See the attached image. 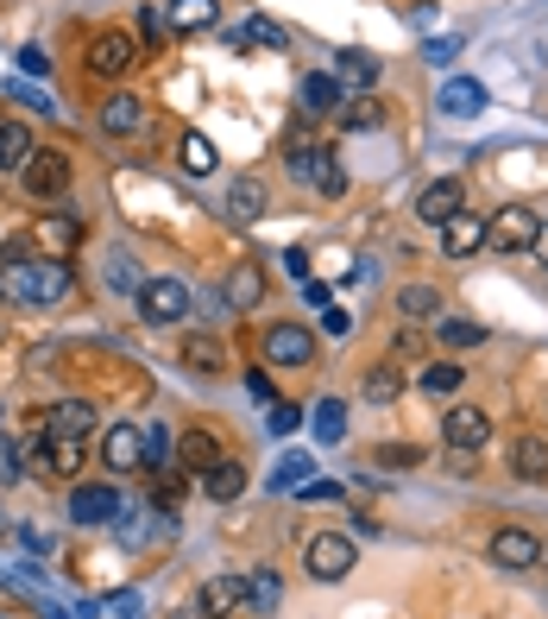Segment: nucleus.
<instances>
[{
  "label": "nucleus",
  "mask_w": 548,
  "mask_h": 619,
  "mask_svg": "<svg viewBox=\"0 0 548 619\" xmlns=\"http://www.w3.org/2000/svg\"><path fill=\"white\" fill-rule=\"evenodd\" d=\"M70 259H13V266H0V297L7 304H64L70 297Z\"/></svg>",
  "instance_id": "f257e3e1"
},
{
  "label": "nucleus",
  "mask_w": 548,
  "mask_h": 619,
  "mask_svg": "<svg viewBox=\"0 0 548 619\" xmlns=\"http://www.w3.org/2000/svg\"><path fill=\"white\" fill-rule=\"evenodd\" d=\"M190 304H196V297H190V284L183 279H146L139 284V323H146V329H171V323H183Z\"/></svg>",
  "instance_id": "f03ea898"
},
{
  "label": "nucleus",
  "mask_w": 548,
  "mask_h": 619,
  "mask_svg": "<svg viewBox=\"0 0 548 619\" xmlns=\"http://www.w3.org/2000/svg\"><path fill=\"white\" fill-rule=\"evenodd\" d=\"M121 513H126V493L114 487V481H76L70 487V518L76 525H121Z\"/></svg>",
  "instance_id": "7ed1b4c3"
},
{
  "label": "nucleus",
  "mask_w": 548,
  "mask_h": 619,
  "mask_svg": "<svg viewBox=\"0 0 548 619\" xmlns=\"http://www.w3.org/2000/svg\"><path fill=\"white\" fill-rule=\"evenodd\" d=\"M290 178L309 183L316 196H341L347 190V171H341V158L328 146H290Z\"/></svg>",
  "instance_id": "20e7f679"
},
{
  "label": "nucleus",
  "mask_w": 548,
  "mask_h": 619,
  "mask_svg": "<svg viewBox=\"0 0 548 619\" xmlns=\"http://www.w3.org/2000/svg\"><path fill=\"white\" fill-rule=\"evenodd\" d=\"M82 462H89V442L82 437H45V430H38V442H32V468H38L45 481H76Z\"/></svg>",
  "instance_id": "39448f33"
},
{
  "label": "nucleus",
  "mask_w": 548,
  "mask_h": 619,
  "mask_svg": "<svg viewBox=\"0 0 548 619\" xmlns=\"http://www.w3.org/2000/svg\"><path fill=\"white\" fill-rule=\"evenodd\" d=\"M302 563H309V575H316V582H341V575H353V563H359V556H353V538H347V531H316V538H309V550H302Z\"/></svg>",
  "instance_id": "423d86ee"
},
{
  "label": "nucleus",
  "mask_w": 548,
  "mask_h": 619,
  "mask_svg": "<svg viewBox=\"0 0 548 619\" xmlns=\"http://www.w3.org/2000/svg\"><path fill=\"white\" fill-rule=\"evenodd\" d=\"M536 228H543L536 209H499V215L486 222V247H492V254H529V247H536Z\"/></svg>",
  "instance_id": "0eeeda50"
},
{
  "label": "nucleus",
  "mask_w": 548,
  "mask_h": 619,
  "mask_svg": "<svg viewBox=\"0 0 548 619\" xmlns=\"http://www.w3.org/2000/svg\"><path fill=\"white\" fill-rule=\"evenodd\" d=\"M101 462H107V474H139L146 468V430L139 424H114L101 437Z\"/></svg>",
  "instance_id": "6e6552de"
},
{
  "label": "nucleus",
  "mask_w": 548,
  "mask_h": 619,
  "mask_svg": "<svg viewBox=\"0 0 548 619\" xmlns=\"http://www.w3.org/2000/svg\"><path fill=\"white\" fill-rule=\"evenodd\" d=\"M265 361L272 367H309L316 361V336L302 323H272L265 329Z\"/></svg>",
  "instance_id": "1a4fd4ad"
},
{
  "label": "nucleus",
  "mask_w": 548,
  "mask_h": 619,
  "mask_svg": "<svg viewBox=\"0 0 548 619\" xmlns=\"http://www.w3.org/2000/svg\"><path fill=\"white\" fill-rule=\"evenodd\" d=\"M460 209H467L460 178H435V183H423V196H416V222H429V228H448Z\"/></svg>",
  "instance_id": "9d476101"
},
{
  "label": "nucleus",
  "mask_w": 548,
  "mask_h": 619,
  "mask_svg": "<svg viewBox=\"0 0 548 619\" xmlns=\"http://www.w3.org/2000/svg\"><path fill=\"white\" fill-rule=\"evenodd\" d=\"M139 64V45L126 38V32H101V38H89V70L95 77H126Z\"/></svg>",
  "instance_id": "9b49d317"
},
{
  "label": "nucleus",
  "mask_w": 548,
  "mask_h": 619,
  "mask_svg": "<svg viewBox=\"0 0 548 619\" xmlns=\"http://www.w3.org/2000/svg\"><path fill=\"white\" fill-rule=\"evenodd\" d=\"M20 178H25V190H32L38 203H50V196L70 190V158L64 153H32V165H25Z\"/></svg>",
  "instance_id": "f8f14e48"
},
{
  "label": "nucleus",
  "mask_w": 548,
  "mask_h": 619,
  "mask_svg": "<svg viewBox=\"0 0 548 619\" xmlns=\"http://www.w3.org/2000/svg\"><path fill=\"white\" fill-rule=\"evenodd\" d=\"M492 563L499 569H536L543 563V538L524 531V525H504L499 538H492Z\"/></svg>",
  "instance_id": "ddd939ff"
},
{
  "label": "nucleus",
  "mask_w": 548,
  "mask_h": 619,
  "mask_svg": "<svg viewBox=\"0 0 548 619\" xmlns=\"http://www.w3.org/2000/svg\"><path fill=\"white\" fill-rule=\"evenodd\" d=\"M196 607H202V619L240 614V607H247V575H208L202 594H196Z\"/></svg>",
  "instance_id": "4468645a"
},
{
  "label": "nucleus",
  "mask_w": 548,
  "mask_h": 619,
  "mask_svg": "<svg viewBox=\"0 0 548 619\" xmlns=\"http://www.w3.org/2000/svg\"><path fill=\"white\" fill-rule=\"evenodd\" d=\"M442 437H448V449H467V455H473L479 442L492 437V417L479 412V405H454V412L442 417Z\"/></svg>",
  "instance_id": "2eb2a0df"
},
{
  "label": "nucleus",
  "mask_w": 548,
  "mask_h": 619,
  "mask_svg": "<svg viewBox=\"0 0 548 619\" xmlns=\"http://www.w3.org/2000/svg\"><path fill=\"white\" fill-rule=\"evenodd\" d=\"M221 462V437H215V430H183V437H176V468H183V474H208V468Z\"/></svg>",
  "instance_id": "dca6fc26"
},
{
  "label": "nucleus",
  "mask_w": 548,
  "mask_h": 619,
  "mask_svg": "<svg viewBox=\"0 0 548 619\" xmlns=\"http://www.w3.org/2000/svg\"><path fill=\"white\" fill-rule=\"evenodd\" d=\"M442 114L448 121H473V114H486V82H473V77H448L442 82Z\"/></svg>",
  "instance_id": "f3484780"
},
{
  "label": "nucleus",
  "mask_w": 548,
  "mask_h": 619,
  "mask_svg": "<svg viewBox=\"0 0 548 619\" xmlns=\"http://www.w3.org/2000/svg\"><path fill=\"white\" fill-rule=\"evenodd\" d=\"M95 430V405L89 398H57L45 417V437H89Z\"/></svg>",
  "instance_id": "a211bd4d"
},
{
  "label": "nucleus",
  "mask_w": 548,
  "mask_h": 619,
  "mask_svg": "<svg viewBox=\"0 0 548 619\" xmlns=\"http://www.w3.org/2000/svg\"><path fill=\"white\" fill-rule=\"evenodd\" d=\"M479 247H486V222L460 209V215H454L448 228H442V254H448V259H473Z\"/></svg>",
  "instance_id": "6ab92c4d"
},
{
  "label": "nucleus",
  "mask_w": 548,
  "mask_h": 619,
  "mask_svg": "<svg viewBox=\"0 0 548 619\" xmlns=\"http://www.w3.org/2000/svg\"><path fill=\"white\" fill-rule=\"evenodd\" d=\"M101 127L114 133V139H133V133L146 127V102L139 95H107L101 102Z\"/></svg>",
  "instance_id": "aec40b11"
},
{
  "label": "nucleus",
  "mask_w": 548,
  "mask_h": 619,
  "mask_svg": "<svg viewBox=\"0 0 548 619\" xmlns=\"http://www.w3.org/2000/svg\"><path fill=\"white\" fill-rule=\"evenodd\" d=\"M202 493L215 499V506H227V499H240L247 493V462H233V455H221V462L202 474Z\"/></svg>",
  "instance_id": "412c9836"
},
{
  "label": "nucleus",
  "mask_w": 548,
  "mask_h": 619,
  "mask_svg": "<svg viewBox=\"0 0 548 619\" xmlns=\"http://www.w3.org/2000/svg\"><path fill=\"white\" fill-rule=\"evenodd\" d=\"M259 297H265V279H259V266H252V259H240V266L227 272V284H221V304L227 310H252Z\"/></svg>",
  "instance_id": "4be33fe9"
},
{
  "label": "nucleus",
  "mask_w": 548,
  "mask_h": 619,
  "mask_svg": "<svg viewBox=\"0 0 548 619\" xmlns=\"http://www.w3.org/2000/svg\"><path fill=\"white\" fill-rule=\"evenodd\" d=\"M32 153H38L32 127H25V121H0V171H25Z\"/></svg>",
  "instance_id": "5701e85b"
},
{
  "label": "nucleus",
  "mask_w": 548,
  "mask_h": 619,
  "mask_svg": "<svg viewBox=\"0 0 548 619\" xmlns=\"http://www.w3.org/2000/svg\"><path fill=\"white\" fill-rule=\"evenodd\" d=\"M297 102H302V114H334V108L347 102V89H341V82L328 77V70H316V77H302Z\"/></svg>",
  "instance_id": "b1692460"
},
{
  "label": "nucleus",
  "mask_w": 548,
  "mask_h": 619,
  "mask_svg": "<svg viewBox=\"0 0 548 619\" xmlns=\"http://www.w3.org/2000/svg\"><path fill=\"white\" fill-rule=\"evenodd\" d=\"M302 481H316V455H302V449H284L277 468L265 474V487H272V493H297Z\"/></svg>",
  "instance_id": "393cba45"
},
{
  "label": "nucleus",
  "mask_w": 548,
  "mask_h": 619,
  "mask_svg": "<svg viewBox=\"0 0 548 619\" xmlns=\"http://www.w3.org/2000/svg\"><path fill=\"white\" fill-rule=\"evenodd\" d=\"M328 77L341 82V89H359V95H366V89L378 82V57H373V52H341Z\"/></svg>",
  "instance_id": "a878e982"
},
{
  "label": "nucleus",
  "mask_w": 548,
  "mask_h": 619,
  "mask_svg": "<svg viewBox=\"0 0 548 619\" xmlns=\"http://www.w3.org/2000/svg\"><path fill=\"white\" fill-rule=\"evenodd\" d=\"M164 13H171V32H208L221 20V0H171Z\"/></svg>",
  "instance_id": "bb28decb"
},
{
  "label": "nucleus",
  "mask_w": 548,
  "mask_h": 619,
  "mask_svg": "<svg viewBox=\"0 0 548 619\" xmlns=\"http://www.w3.org/2000/svg\"><path fill=\"white\" fill-rule=\"evenodd\" d=\"M227 215H233V222H259V215H265V183L233 178L227 183Z\"/></svg>",
  "instance_id": "cd10ccee"
},
{
  "label": "nucleus",
  "mask_w": 548,
  "mask_h": 619,
  "mask_svg": "<svg viewBox=\"0 0 548 619\" xmlns=\"http://www.w3.org/2000/svg\"><path fill=\"white\" fill-rule=\"evenodd\" d=\"M309 430H316V442L334 449V442L347 437V405H341V398H316V405H309Z\"/></svg>",
  "instance_id": "c85d7f7f"
},
{
  "label": "nucleus",
  "mask_w": 548,
  "mask_h": 619,
  "mask_svg": "<svg viewBox=\"0 0 548 619\" xmlns=\"http://www.w3.org/2000/svg\"><path fill=\"white\" fill-rule=\"evenodd\" d=\"M511 468H517V481H548V442L543 437H517L511 442Z\"/></svg>",
  "instance_id": "c756f323"
},
{
  "label": "nucleus",
  "mask_w": 548,
  "mask_h": 619,
  "mask_svg": "<svg viewBox=\"0 0 548 619\" xmlns=\"http://www.w3.org/2000/svg\"><path fill=\"white\" fill-rule=\"evenodd\" d=\"M359 392H366L373 405H398V398H403V373L391 361H378L373 373H366V386H359Z\"/></svg>",
  "instance_id": "7c9ffc66"
},
{
  "label": "nucleus",
  "mask_w": 548,
  "mask_h": 619,
  "mask_svg": "<svg viewBox=\"0 0 548 619\" xmlns=\"http://www.w3.org/2000/svg\"><path fill=\"white\" fill-rule=\"evenodd\" d=\"M176 158H183V171H190V178H208V171L221 165V153H215V146H208L202 133H183V146H176Z\"/></svg>",
  "instance_id": "2f4dec72"
},
{
  "label": "nucleus",
  "mask_w": 548,
  "mask_h": 619,
  "mask_svg": "<svg viewBox=\"0 0 548 619\" xmlns=\"http://www.w3.org/2000/svg\"><path fill=\"white\" fill-rule=\"evenodd\" d=\"M139 284H146V272H139V259L126 254H107V291H126V297H139Z\"/></svg>",
  "instance_id": "473e14b6"
},
{
  "label": "nucleus",
  "mask_w": 548,
  "mask_h": 619,
  "mask_svg": "<svg viewBox=\"0 0 548 619\" xmlns=\"http://www.w3.org/2000/svg\"><path fill=\"white\" fill-rule=\"evenodd\" d=\"M460 386H467V367H460V361H435L423 373V392H429V398H454Z\"/></svg>",
  "instance_id": "72a5a7b5"
},
{
  "label": "nucleus",
  "mask_w": 548,
  "mask_h": 619,
  "mask_svg": "<svg viewBox=\"0 0 548 619\" xmlns=\"http://www.w3.org/2000/svg\"><path fill=\"white\" fill-rule=\"evenodd\" d=\"M398 310L410 316V323H423V316H435V310H442V291H435V284H403V291H398Z\"/></svg>",
  "instance_id": "f704fd0d"
},
{
  "label": "nucleus",
  "mask_w": 548,
  "mask_h": 619,
  "mask_svg": "<svg viewBox=\"0 0 548 619\" xmlns=\"http://www.w3.org/2000/svg\"><path fill=\"white\" fill-rule=\"evenodd\" d=\"M277 600H284V582H277L272 569H259V575L247 582V607L252 614H277Z\"/></svg>",
  "instance_id": "c9c22d12"
},
{
  "label": "nucleus",
  "mask_w": 548,
  "mask_h": 619,
  "mask_svg": "<svg viewBox=\"0 0 548 619\" xmlns=\"http://www.w3.org/2000/svg\"><path fill=\"white\" fill-rule=\"evenodd\" d=\"M435 336H442V348H479L486 329H479L473 316H442V329H435Z\"/></svg>",
  "instance_id": "e433bc0d"
},
{
  "label": "nucleus",
  "mask_w": 548,
  "mask_h": 619,
  "mask_svg": "<svg viewBox=\"0 0 548 619\" xmlns=\"http://www.w3.org/2000/svg\"><path fill=\"white\" fill-rule=\"evenodd\" d=\"M183 361L196 367V373H221V367H227V348L215 336H196L190 348H183Z\"/></svg>",
  "instance_id": "4c0bfd02"
},
{
  "label": "nucleus",
  "mask_w": 548,
  "mask_h": 619,
  "mask_svg": "<svg viewBox=\"0 0 548 619\" xmlns=\"http://www.w3.org/2000/svg\"><path fill=\"white\" fill-rule=\"evenodd\" d=\"M341 108H347L341 121H347L353 133H366V127H385V108H378L373 95H353V102H341Z\"/></svg>",
  "instance_id": "58836bf2"
},
{
  "label": "nucleus",
  "mask_w": 548,
  "mask_h": 619,
  "mask_svg": "<svg viewBox=\"0 0 548 619\" xmlns=\"http://www.w3.org/2000/svg\"><path fill=\"white\" fill-rule=\"evenodd\" d=\"M139 38H146L151 52H158L164 38H176V32H171V13H164V7H139Z\"/></svg>",
  "instance_id": "ea45409f"
},
{
  "label": "nucleus",
  "mask_w": 548,
  "mask_h": 619,
  "mask_svg": "<svg viewBox=\"0 0 548 619\" xmlns=\"http://www.w3.org/2000/svg\"><path fill=\"white\" fill-rule=\"evenodd\" d=\"M233 45H284V26H277V20H247V26L233 32Z\"/></svg>",
  "instance_id": "a19ab883"
},
{
  "label": "nucleus",
  "mask_w": 548,
  "mask_h": 619,
  "mask_svg": "<svg viewBox=\"0 0 548 619\" xmlns=\"http://www.w3.org/2000/svg\"><path fill=\"white\" fill-rule=\"evenodd\" d=\"M0 95H7V102H20V108H32V114H50V95L45 89H32V82H0Z\"/></svg>",
  "instance_id": "79ce46f5"
},
{
  "label": "nucleus",
  "mask_w": 548,
  "mask_h": 619,
  "mask_svg": "<svg viewBox=\"0 0 548 619\" xmlns=\"http://www.w3.org/2000/svg\"><path fill=\"white\" fill-rule=\"evenodd\" d=\"M297 499H302V506H341V499H347V487H341V481H302Z\"/></svg>",
  "instance_id": "37998d69"
},
{
  "label": "nucleus",
  "mask_w": 548,
  "mask_h": 619,
  "mask_svg": "<svg viewBox=\"0 0 548 619\" xmlns=\"http://www.w3.org/2000/svg\"><path fill=\"white\" fill-rule=\"evenodd\" d=\"M454 57H460V38H435V32L423 38V64H435V70H454Z\"/></svg>",
  "instance_id": "c03bdc74"
},
{
  "label": "nucleus",
  "mask_w": 548,
  "mask_h": 619,
  "mask_svg": "<svg viewBox=\"0 0 548 619\" xmlns=\"http://www.w3.org/2000/svg\"><path fill=\"white\" fill-rule=\"evenodd\" d=\"M265 424H272V437H290V430L302 424V405H290V398H272V417H265Z\"/></svg>",
  "instance_id": "a18cd8bd"
},
{
  "label": "nucleus",
  "mask_w": 548,
  "mask_h": 619,
  "mask_svg": "<svg viewBox=\"0 0 548 619\" xmlns=\"http://www.w3.org/2000/svg\"><path fill=\"white\" fill-rule=\"evenodd\" d=\"M378 462H385V468H416V462H423V449H416V442H385V449H378Z\"/></svg>",
  "instance_id": "49530a36"
},
{
  "label": "nucleus",
  "mask_w": 548,
  "mask_h": 619,
  "mask_svg": "<svg viewBox=\"0 0 548 619\" xmlns=\"http://www.w3.org/2000/svg\"><path fill=\"white\" fill-rule=\"evenodd\" d=\"M20 474H25V468H20V449H13V442H0V487H13Z\"/></svg>",
  "instance_id": "de8ad7c7"
},
{
  "label": "nucleus",
  "mask_w": 548,
  "mask_h": 619,
  "mask_svg": "<svg viewBox=\"0 0 548 619\" xmlns=\"http://www.w3.org/2000/svg\"><path fill=\"white\" fill-rule=\"evenodd\" d=\"M13 57H20V70H25V77H45V70H50V57L38 52V45H20Z\"/></svg>",
  "instance_id": "09e8293b"
},
{
  "label": "nucleus",
  "mask_w": 548,
  "mask_h": 619,
  "mask_svg": "<svg viewBox=\"0 0 548 619\" xmlns=\"http://www.w3.org/2000/svg\"><path fill=\"white\" fill-rule=\"evenodd\" d=\"M247 392L252 398H272V373L265 367H247Z\"/></svg>",
  "instance_id": "8fccbe9b"
},
{
  "label": "nucleus",
  "mask_w": 548,
  "mask_h": 619,
  "mask_svg": "<svg viewBox=\"0 0 548 619\" xmlns=\"http://www.w3.org/2000/svg\"><path fill=\"white\" fill-rule=\"evenodd\" d=\"M107 619H139V594H121V600L107 607Z\"/></svg>",
  "instance_id": "3c124183"
},
{
  "label": "nucleus",
  "mask_w": 548,
  "mask_h": 619,
  "mask_svg": "<svg viewBox=\"0 0 548 619\" xmlns=\"http://www.w3.org/2000/svg\"><path fill=\"white\" fill-rule=\"evenodd\" d=\"M302 297H309V304H316V310H328V297H334V291H328L322 279H309V284H302Z\"/></svg>",
  "instance_id": "603ef678"
},
{
  "label": "nucleus",
  "mask_w": 548,
  "mask_h": 619,
  "mask_svg": "<svg viewBox=\"0 0 548 619\" xmlns=\"http://www.w3.org/2000/svg\"><path fill=\"white\" fill-rule=\"evenodd\" d=\"M284 272H290V279H302V284H309V259H302V247H297V254H284Z\"/></svg>",
  "instance_id": "864d4df0"
},
{
  "label": "nucleus",
  "mask_w": 548,
  "mask_h": 619,
  "mask_svg": "<svg viewBox=\"0 0 548 619\" xmlns=\"http://www.w3.org/2000/svg\"><path fill=\"white\" fill-rule=\"evenodd\" d=\"M322 329H328V336H347V329H353V323H347V310H328V316H322Z\"/></svg>",
  "instance_id": "5fc2aeb1"
},
{
  "label": "nucleus",
  "mask_w": 548,
  "mask_h": 619,
  "mask_svg": "<svg viewBox=\"0 0 548 619\" xmlns=\"http://www.w3.org/2000/svg\"><path fill=\"white\" fill-rule=\"evenodd\" d=\"M410 20H416V26H435V0H416V7H410Z\"/></svg>",
  "instance_id": "6e6d98bb"
},
{
  "label": "nucleus",
  "mask_w": 548,
  "mask_h": 619,
  "mask_svg": "<svg viewBox=\"0 0 548 619\" xmlns=\"http://www.w3.org/2000/svg\"><path fill=\"white\" fill-rule=\"evenodd\" d=\"M50 240H57V247H70V240H76V222H70V215H64V222H50Z\"/></svg>",
  "instance_id": "4d7b16f0"
},
{
  "label": "nucleus",
  "mask_w": 548,
  "mask_h": 619,
  "mask_svg": "<svg viewBox=\"0 0 548 619\" xmlns=\"http://www.w3.org/2000/svg\"><path fill=\"white\" fill-rule=\"evenodd\" d=\"M20 538H25V550H32V556H50V538H45V531H20Z\"/></svg>",
  "instance_id": "13d9d810"
},
{
  "label": "nucleus",
  "mask_w": 548,
  "mask_h": 619,
  "mask_svg": "<svg viewBox=\"0 0 548 619\" xmlns=\"http://www.w3.org/2000/svg\"><path fill=\"white\" fill-rule=\"evenodd\" d=\"M529 254H536V259H548V222L536 228V247H529Z\"/></svg>",
  "instance_id": "bf43d9fd"
},
{
  "label": "nucleus",
  "mask_w": 548,
  "mask_h": 619,
  "mask_svg": "<svg viewBox=\"0 0 548 619\" xmlns=\"http://www.w3.org/2000/svg\"><path fill=\"white\" fill-rule=\"evenodd\" d=\"M543 563H548V550H543Z\"/></svg>",
  "instance_id": "052dcab7"
},
{
  "label": "nucleus",
  "mask_w": 548,
  "mask_h": 619,
  "mask_svg": "<svg viewBox=\"0 0 548 619\" xmlns=\"http://www.w3.org/2000/svg\"><path fill=\"white\" fill-rule=\"evenodd\" d=\"M0 619H7V614H0Z\"/></svg>",
  "instance_id": "680f3d73"
}]
</instances>
